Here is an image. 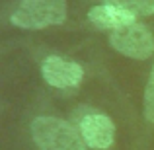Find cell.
Returning a JSON list of instances; mask_svg holds the SVG:
<instances>
[{"label":"cell","instance_id":"8","mask_svg":"<svg viewBox=\"0 0 154 150\" xmlns=\"http://www.w3.org/2000/svg\"><path fill=\"white\" fill-rule=\"evenodd\" d=\"M144 117H146V121L154 123V66L148 76L146 88H144Z\"/></svg>","mask_w":154,"mask_h":150},{"label":"cell","instance_id":"5","mask_svg":"<svg viewBox=\"0 0 154 150\" xmlns=\"http://www.w3.org/2000/svg\"><path fill=\"white\" fill-rule=\"evenodd\" d=\"M41 74L53 88H76L84 78V68L74 60H66L63 57H47L41 64Z\"/></svg>","mask_w":154,"mask_h":150},{"label":"cell","instance_id":"7","mask_svg":"<svg viewBox=\"0 0 154 150\" xmlns=\"http://www.w3.org/2000/svg\"><path fill=\"white\" fill-rule=\"evenodd\" d=\"M105 4H113L129 14L137 16H152L154 14V0H105Z\"/></svg>","mask_w":154,"mask_h":150},{"label":"cell","instance_id":"3","mask_svg":"<svg viewBox=\"0 0 154 150\" xmlns=\"http://www.w3.org/2000/svg\"><path fill=\"white\" fill-rule=\"evenodd\" d=\"M109 45L119 55H125L135 60H144L154 55V37L150 29L137 22L117 31H111Z\"/></svg>","mask_w":154,"mask_h":150},{"label":"cell","instance_id":"1","mask_svg":"<svg viewBox=\"0 0 154 150\" xmlns=\"http://www.w3.org/2000/svg\"><path fill=\"white\" fill-rule=\"evenodd\" d=\"M31 136L41 150H88L78 129L59 117H35L31 121Z\"/></svg>","mask_w":154,"mask_h":150},{"label":"cell","instance_id":"4","mask_svg":"<svg viewBox=\"0 0 154 150\" xmlns=\"http://www.w3.org/2000/svg\"><path fill=\"white\" fill-rule=\"evenodd\" d=\"M78 129L84 142L96 150H107L115 140V123L105 113L92 111L82 115Z\"/></svg>","mask_w":154,"mask_h":150},{"label":"cell","instance_id":"6","mask_svg":"<svg viewBox=\"0 0 154 150\" xmlns=\"http://www.w3.org/2000/svg\"><path fill=\"white\" fill-rule=\"evenodd\" d=\"M88 20L94 26L102 27V29H111V31H117L121 27L135 23V16L119 6H113V4H98V6L90 8L88 10Z\"/></svg>","mask_w":154,"mask_h":150},{"label":"cell","instance_id":"2","mask_svg":"<svg viewBox=\"0 0 154 150\" xmlns=\"http://www.w3.org/2000/svg\"><path fill=\"white\" fill-rule=\"evenodd\" d=\"M66 20V0H22L10 22L22 29H45Z\"/></svg>","mask_w":154,"mask_h":150}]
</instances>
